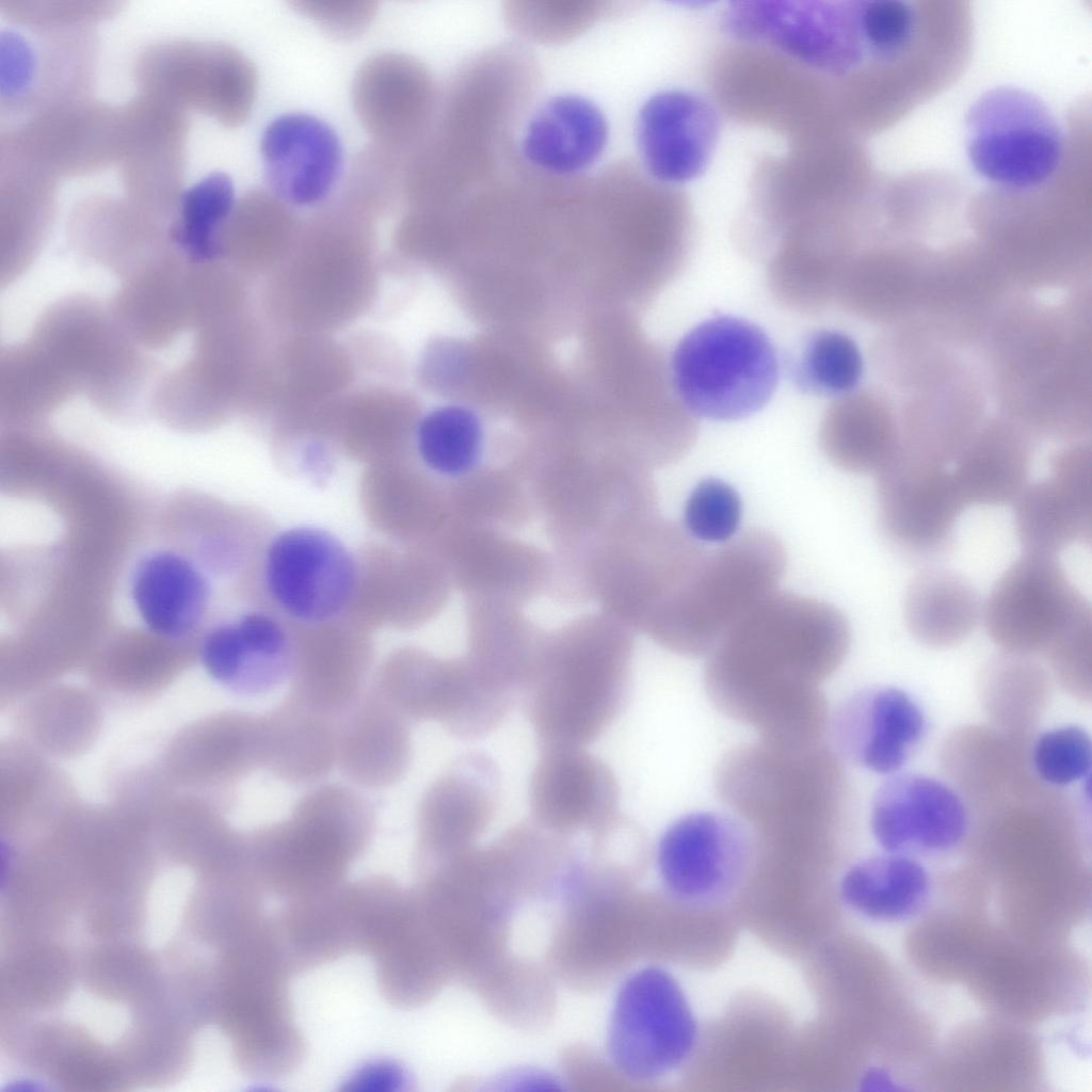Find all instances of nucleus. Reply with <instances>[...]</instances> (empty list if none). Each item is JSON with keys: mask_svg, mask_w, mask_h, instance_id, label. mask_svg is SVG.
<instances>
[{"mask_svg": "<svg viewBox=\"0 0 1092 1092\" xmlns=\"http://www.w3.org/2000/svg\"><path fill=\"white\" fill-rule=\"evenodd\" d=\"M848 621L816 598L774 592L710 651L705 681L711 702L761 739L821 741L828 706L820 682L846 658Z\"/></svg>", "mask_w": 1092, "mask_h": 1092, "instance_id": "f257e3e1", "label": "nucleus"}, {"mask_svg": "<svg viewBox=\"0 0 1092 1092\" xmlns=\"http://www.w3.org/2000/svg\"><path fill=\"white\" fill-rule=\"evenodd\" d=\"M717 788L764 846L828 845L841 828L844 774L822 741L761 739L737 748L720 764Z\"/></svg>", "mask_w": 1092, "mask_h": 1092, "instance_id": "f03ea898", "label": "nucleus"}, {"mask_svg": "<svg viewBox=\"0 0 1092 1092\" xmlns=\"http://www.w3.org/2000/svg\"><path fill=\"white\" fill-rule=\"evenodd\" d=\"M631 657L628 630L604 622L541 640L520 693L539 744L587 748L600 738L627 705Z\"/></svg>", "mask_w": 1092, "mask_h": 1092, "instance_id": "7ed1b4c3", "label": "nucleus"}, {"mask_svg": "<svg viewBox=\"0 0 1092 1092\" xmlns=\"http://www.w3.org/2000/svg\"><path fill=\"white\" fill-rule=\"evenodd\" d=\"M375 828L370 801L340 784L312 788L283 821L251 837L261 886L296 899L341 885Z\"/></svg>", "mask_w": 1092, "mask_h": 1092, "instance_id": "20e7f679", "label": "nucleus"}, {"mask_svg": "<svg viewBox=\"0 0 1092 1092\" xmlns=\"http://www.w3.org/2000/svg\"><path fill=\"white\" fill-rule=\"evenodd\" d=\"M785 567V549L773 534L746 532L704 553L642 630L676 654H709L734 624L776 592Z\"/></svg>", "mask_w": 1092, "mask_h": 1092, "instance_id": "39448f33", "label": "nucleus"}, {"mask_svg": "<svg viewBox=\"0 0 1092 1092\" xmlns=\"http://www.w3.org/2000/svg\"><path fill=\"white\" fill-rule=\"evenodd\" d=\"M76 395L101 413L125 417L141 410L155 363L123 328L110 304L82 294L59 300L31 337Z\"/></svg>", "mask_w": 1092, "mask_h": 1092, "instance_id": "423d86ee", "label": "nucleus"}, {"mask_svg": "<svg viewBox=\"0 0 1092 1092\" xmlns=\"http://www.w3.org/2000/svg\"><path fill=\"white\" fill-rule=\"evenodd\" d=\"M670 373L685 406L697 418L733 421L761 410L780 378L777 352L755 323L717 316L677 343Z\"/></svg>", "mask_w": 1092, "mask_h": 1092, "instance_id": "0eeeda50", "label": "nucleus"}, {"mask_svg": "<svg viewBox=\"0 0 1092 1092\" xmlns=\"http://www.w3.org/2000/svg\"><path fill=\"white\" fill-rule=\"evenodd\" d=\"M965 149L975 172L1013 192L1044 184L1063 156V133L1048 106L1013 85L987 90L965 117Z\"/></svg>", "mask_w": 1092, "mask_h": 1092, "instance_id": "6e6552de", "label": "nucleus"}, {"mask_svg": "<svg viewBox=\"0 0 1092 1092\" xmlns=\"http://www.w3.org/2000/svg\"><path fill=\"white\" fill-rule=\"evenodd\" d=\"M698 1043V1025L676 977L658 965L622 982L611 1012L607 1051L624 1077L654 1082L682 1067Z\"/></svg>", "mask_w": 1092, "mask_h": 1092, "instance_id": "1a4fd4ad", "label": "nucleus"}, {"mask_svg": "<svg viewBox=\"0 0 1092 1092\" xmlns=\"http://www.w3.org/2000/svg\"><path fill=\"white\" fill-rule=\"evenodd\" d=\"M371 685L410 721L436 722L450 735L466 740L496 729L516 697L468 657L439 660L403 655L389 660Z\"/></svg>", "mask_w": 1092, "mask_h": 1092, "instance_id": "9d476101", "label": "nucleus"}, {"mask_svg": "<svg viewBox=\"0 0 1092 1092\" xmlns=\"http://www.w3.org/2000/svg\"><path fill=\"white\" fill-rule=\"evenodd\" d=\"M1092 615L1056 557L1024 552L996 580L983 608L992 640L1008 653L1043 652Z\"/></svg>", "mask_w": 1092, "mask_h": 1092, "instance_id": "9b49d317", "label": "nucleus"}, {"mask_svg": "<svg viewBox=\"0 0 1092 1092\" xmlns=\"http://www.w3.org/2000/svg\"><path fill=\"white\" fill-rule=\"evenodd\" d=\"M262 575L270 598L283 613L300 623L320 625L334 620L351 603L358 566L336 534L298 525L271 539Z\"/></svg>", "mask_w": 1092, "mask_h": 1092, "instance_id": "f8f14e48", "label": "nucleus"}, {"mask_svg": "<svg viewBox=\"0 0 1092 1092\" xmlns=\"http://www.w3.org/2000/svg\"><path fill=\"white\" fill-rule=\"evenodd\" d=\"M218 285L212 262L194 261L172 250L124 278L110 306L139 346L161 349L210 318Z\"/></svg>", "mask_w": 1092, "mask_h": 1092, "instance_id": "ddd939ff", "label": "nucleus"}, {"mask_svg": "<svg viewBox=\"0 0 1092 1092\" xmlns=\"http://www.w3.org/2000/svg\"><path fill=\"white\" fill-rule=\"evenodd\" d=\"M728 27L808 69L846 75L866 62L851 1L742 2L730 11Z\"/></svg>", "mask_w": 1092, "mask_h": 1092, "instance_id": "4468645a", "label": "nucleus"}, {"mask_svg": "<svg viewBox=\"0 0 1092 1092\" xmlns=\"http://www.w3.org/2000/svg\"><path fill=\"white\" fill-rule=\"evenodd\" d=\"M874 475L879 524L888 542L914 558L943 555L966 508L951 471L898 446Z\"/></svg>", "mask_w": 1092, "mask_h": 1092, "instance_id": "2eb2a0df", "label": "nucleus"}, {"mask_svg": "<svg viewBox=\"0 0 1092 1092\" xmlns=\"http://www.w3.org/2000/svg\"><path fill=\"white\" fill-rule=\"evenodd\" d=\"M756 841L734 816L696 812L672 822L656 853L660 880L675 899L702 904L730 892L748 870Z\"/></svg>", "mask_w": 1092, "mask_h": 1092, "instance_id": "dca6fc26", "label": "nucleus"}, {"mask_svg": "<svg viewBox=\"0 0 1092 1092\" xmlns=\"http://www.w3.org/2000/svg\"><path fill=\"white\" fill-rule=\"evenodd\" d=\"M92 36L76 28L9 26L0 33V101L9 116L32 115L73 97L93 63Z\"/></svg>", "mask_w": 1092, "mask_h": 1092, "instance_id": "f3484780", "label": "nucleus"}, {"mask_svg": "<svg viewBox=\"0 0 1092 1092\" xmlns=\"http://www.w3.org/2000/svg\"><path fill=\"white\" fill-rule=\"evenodd\" d=\"M619 783L587 748L540 745L528 800L531 821L568 837L599 829L619 812Z\"/></svg>", "mask_w": 1092, "mask_h": 1092, "instance_id": "a211bd4d", "label": "nucleus"}, {"mask_svg": "<svg viewBox=\"0 0 1092 1092\" xmlns=\"http://www.w3.org/2000/svg\"><path fill=\"white\" fill-rule=\"evenodd\" d=\"M500 776L485 754L457 758L423 793L417 809V852L433 866L476 847L494 820Z\"/></svg>", "mask_w": 1092, "mask_h": 1092, "instance_id": "6ab92c4d", "label": "nucleus"}, {"mask_svg": "<svg viewBox=\"0 0 1092 1092\" xmlns=\"http://www.w3.org/2000/svg\"><path fill=\"white\" fill-rule=\"evenodd\" d=\"M352 101L373 143L410 155L431 127L436 91L420 61L405 53L382 52L358 68Z\"/></svg>", "mask_w": 1092, "mask_h": 1092, "instance_id": "aec40b11", "label": "nucleus"}, {"mask_svg": "<svg viewBox=\"0 0 1092 1092\" xmlns=\"http://www.w3.org/2000/svg\"><path fill=\"white\" fill-rule=\"evenodd\" d=\"M870 828L877 842L889 853H938L963 840L968 813L962 798L946 783L925 774H897L877 789Z\"/></svg>", "mask_w": 1092, "mask_h": 1092, "instance_id": "412c9836", "label": "nucleus"}, {"mask_svg": "<svg viewBox=\"0 0 1092 1092\" xmlns=\"http://www.w3.org/2000/svg\"><path fill=\"white\" fill-rule=\"evenodd\" d=\"M1047 478L1028 484L1014 502V528L1025 552L1056 557L1092 539V466L1088 446L1056 453Z\"/></svg>", "mask_w": 1092, "mask_h": 1092, "instance_id": "4be33fe9", "label": "nucleus"}, {"mask_svg": "<svg viewBox=\"0 0 1092 1092\" xmlns=\"http://www.w3.org/2000/svg\"><path fill=\"white\" fill-rule=\"evenodd\" d=\"M927 730L919 703L906 691L869 687L849 695L832 719L837 751L850 762L893 774L908 761Z\"/></svg>", "mask_w": 1092, "mask_h": 1092, "instance_id": "5701e85b", "label": "nucleus"}, {"mask_svg": "<svg viewBox=\"0 0 1092 1092\" xmlns=\"http://www.w3.org/2000/svg\"><path fill=\"white\" fill-rule=\"evenodd\" d=\"M295 643L286 627L262 610L243 611L213 624L199 644L200 663L216 682L240 694H261L289 679Z\"/></svg>", "mask_w": 1092, "mask_h": 1092, "instance_id": "b1692460", "label": "nucleus"}, {"mask_svg": "<svg viewBox=\"0 0 1092 1092\" xmlns=\"http://www.w3.org/2000/svg\"><path fill=\"white\" fill-rule=\"evenodd\" d=\"M260 151L271 190L284 202L309 206L333 190L342 166L338 135L302 113L278 116L266 128Z\"/></svg>", "mask_w": 1092, "mask_h": 1092, "instance_id": "393cba45", "label": "nucleus"}, {"mask_svg": "<svg viewBox=\"0 0 1092 1092\" xmlns=\"http://www.w3.org/2000/svg\"><path fill=\"white\" fill-rule=\"evenodd\" d=\"M717 131V116L709 103L681 91L652 96L637 121L643 164L655 180L665 183L688 181L703 171Z\"/></svg>", "mask_w": 1092, "mask_h": 1092, "instance_id": "a878e982", "label": "nucleus"}, {"mask_svg": "<svg viewBox=\"0 0 1092 1092\" xmlns=\"http://www.w3.org/2000/svg\"><path fill=\"white\" fill-rule=\"evenodd\" d=\"M128 595L148 632L178 641L203 624L212 589L207 574L187 553L159 547L146 551L131 567Z\"/></svg>", "mask_w": 1092, "mask_h": 1092, "instance_id": "bb28decb", "label": "nucleus"}, {"mask_svg": "<svg viewBox=\"0 0 1092 1092\" xmlns=\"http://www.w3.org/2000/svg\"><path fill=\"white\" fill-rule=\"evenodd\" d=\"M768 253L771 292L788 308L804 314L822 311L835 301L840 276L851 260L842 228L834 222L792 226Z\"/></svg>", "mask_w": 1092, "mask_h": 1092, "instance_id": "cd10ccee", "label": "nucleus"}, {"mask_svg": "<svg viewBox=\"0 0 1092 1092\" xmlns=\"http://www.w3.org/2000/svg\"><path fill=\"white\" fill-rule=\"evenodd\" d=\"M410 723L370 685L339 719L337 766L357 786L395 785L412 761Z\"/></svg>", "mask_w": 1092, "mask_h": 1092, "instance_id": "c85d7f7f", "label": "nucleus"}, {"mask_svg": "<svg viewBox=\"0 0 1092 1092\" xmlns=\"http://www.w3.org/2000/svg\"><path fill=\"white\" fill-rule=\"evenodd\" d=\"M609 128L600 109L585 97L563 94L542 103L529 118L520 151L541 173L565 177L589 170L601 157Z\"/></svg>", "mask_w": 1092, "mask_h": 1092, "instance_id": "c756f323", "label": "nucleus"}, {"mask_svg": "<svg viewBox=\"0 0 1092 1092\" xmlns=\"http://www.w3.org/2000/svg\"><path fill=\"white\" fill-rule=\"evenodd\" d=\"M262 718L264 766L293 785L324 778L337 766L339 719L290 695Z\"/></svg>", "mask_w": 1092, "mask_h": 1092, "instance_id": "7c9ffc66", "label": "nucleus"}, {"mask_svg": "<svg viewBox=\"0 0 1092 1092\" xmlns=\"http://www.w3.org/2000/svg\"><path fill=\"white\" fill-rule=\"evenodd\" d=\"M1030 450L1013 429L992 425L969 438L951 471L965 504L1014 503L1029 484Z\"/></svg>", "mask_w": 1092, "mask_h": 1092, "instance_id": "2f4dec72", "label": "nucleus"}, {"mask_svg": "<svg viewBox=\"0 0 1092 1092\" xmlns=\"http://www.w3.org/2000/svg\"><path fill=\"white\" fill-rule=\"evenodd\" d=\"M903 615L915 639L928 646L948 647L974 630L980 616L979 597L963 575L929 566L909 582Z\"/></svg>", "mask_w": 1092, "mask_h": 1092, "instance_id": "473e14b6", "label": "nucleus"}, {"mask_svg": "<svg viewBox=\"0 0 1092 1092\" xmlns=\"http://www.w3.org/2000/svg\"><path fill=\"white\" fill-rule=\"evenodd\" d=\"M930 892L927 870L905 854L862 860L842 876L839 894L852 911L882 921L906 919L920 911Z\"/></svg>", "mask_w": 1092, "mask_h": 1092, "instance_id": "72a5a7b5", "label": "nucleus"}, {"mask_svg": "<svg viewBox=\"0 0 1092 1092\" xmlns=\"http://www.w3.org/2000/svg\"><path fill=\"white\" fill-rule=\"evenodd\" d=\"M820 447L836 467L852 473H876L895 453L892 421L866 394L837 398L824 413Z\"/></svg>", "mask_w": 1092, "mask_h": 1092, "instance_id": "f704fd0d", "label": "nucleus"}, {"mask_svg": "<svg viewBox=\"0 0 1092 1092\" xmlns=\"http://www.w3.org/2000/svg\"><path fill=\"white\" fill-rule=\"evenodd\" d=\"M75 395L44 352L30 339L3 349L0 410L10 422L44 419Z\"/></svg>", "mask_w": 1092, "mask_h": 1092, "instance_id": "c9c22d12", "label": "nucleus"}, {"mask_svg": "<svg viewBox=\"0 0 1092 1092\" xmlns=\"http://www.w3.org/2000/svg\"><path fill=\"white\" fill-rule=\"evenodd\" d=\"M236 204L232 180L222 172L193 183L182 193L167 231L171 247L194 261H216Z\"/></svg>", "mask_w": 1092, "mask_h": 1092, "instance_id": "e433bc0d", "label": "nucleus"}, {"mask_svg": "<svg viewBox=\"0 0 1092 1092\" xmlns=\"http://www.w3.org/2000/svg\"><path fill=\"white\" fill-rule=\"evenodd\" d=\"M484 432L479 416L463 405H446L430 412L416 432L418 455L438 477L468 478L481 461Z\"/></svg>", "mask_w": 1092, "mask_h": 1092, "instance_id": "4c0bfd02", "label": "nucleus"}, {"mask_svg": "<svg viewBox=\"0 0 1092 1092\" xmlns=\"http://www.w3.org/2000/svg\"><path fill=\"white\" fill-rule=\"evenodd\" d=\"M863 368L861 351L850 336L835 330H819L803 343L793 379L805 392L839 398L853 392Z\"/></svg>", "mask_w": 1092, "mask_h": 1092, "instance_id": "58836bf2", "label": "nucleus"}, {"mask_svg": "<svg viewBox=\"0 0 1092 1092\" xmlns=\"http://www.w3.org/2000/svg\"><path fill=\"white\" fill-rule=\"evenodd\" d=\"M295 227L287 203L272 191L256 189L236 204L227 224L223 254L245 257L280 250Z\"/></svg>", "mask_w": 1092, "mask_h": 1092, "instance_id": "ea45409f", "label": "nucleus"}, {"mask_svg": "<svg viewBox=\"0 0 1092 1092\" xmlns=\"http://www.w3.org/2000/svg\"><path fill=\"white\" fill-rule=\"evenodd\" d=\"M866 57L889 65L906 54L917 38L918 11L910 1H852Z\"/></svg>", "mask_w": 1092, "mask_h": 1092, "instance_id": "a19ab883", "label": "nucleus"}, {"mask_svg": "<svg viewBox=\"0 0 1092 1092\" xmlns=\"http://www.w3.org/2000/svg\"><path fill=\"white\" fill-rule=\"evenodd\" d=\"M408 154L373 143L353 161L340 198L370 216L388 210L402 196Z\"/></svg>", "mask_w": 1092, "mask_h": 1092, "instance_id": "79ce46f5", "label": "nucleus"}, {"mask_svg": "<svg viewBox=\"0 0 1092 1092\" xmlns=\"http://www.w3.org/2000/svg\"><path fill=\"white\" fill-rule=\"evenodd\" d=\"M741 514L738 493L726 482L709 478L690 493L682 527L696 542L722 543L735 535Z\"/></svg>", "mask_w": 1092, "mask_h": 1092, "instance_id": "37998d69", "label": "nucleus"}, {"mask_svg": "<svg viewBox=\"0 0 1092 1092\" xmlns=\"http://www.w3.org/2000/svg\"><path fill=\"white\" fill-rule=\"evenodd\" d=\"M1092 764L1090 735L1077 725L1042 733L1032 748V765L1039 777L1054 786L1089 781Z\"/></svg>", "mask_w": 1092, "mask_h": 1092, "instance_id": "c03bdc74", "label": "nucleus"}, {"mask_svg": "<svg viewBox=\"0 0 1092 1092\" xmlns=\"http://www.w3.org/2000/svg\"><path fill=\"white\" fill-rule=\"evenodd\" d=\"M291 5L337 37H352L365 31L378 12L370 0H295Z\"/></svg>", "mask_w": 1092, "mask_h": 1092, "instance_id": "a18cd8bd", "label": "nucleus"}]
</instances>
